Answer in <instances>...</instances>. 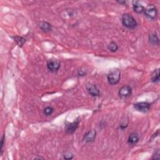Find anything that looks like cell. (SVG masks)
Here are the masks:
<instances>
[{"label":"cell","instance_id":"4","mask_svg":"<svg viewBox=\"0 0 160 160\" xmlns=\"http://www.w3.org/2000/svg\"><path fill=\"white\" fill-rule=\"evenodd\" d=\"M144 14L146 17L151 20H154L158 16V10L154 5H149L145 8Z\"/></svg>","mask_w":160,"mask_h":160},{"label":"cell","instance_id":"8","mask_svg":"<svg viewBox=\"0 0 160 160\" xmlns=\"http://www.w3.org/2000/svg\"><path fill=\"white\" fill-rule=\"evenodd\" d=\"M86 90L89 94L93 97H98L100 95V92L97 86L94 84H89L86 86Z\"/></svg>","mask_w":160,"mask_h":160},{"label":"cell","instance_id":"11","mask_svg":"<svg viewBox=\"0 0 160 160\" xmlns=\"http://www.w3.org/2000/svg\"><path fill=\"white\" fill-rule=\"evenodd\" d=\"M133 9L136 14H142L144 13L145 7L140 3L139 2H133Z\"/></svg>","mask_w":160,"mask_h":160},{"label":"cell","instance_id":"5","mask_svg":"<svg viewBox=\"0 0 160 160\" xmlns=\"http://www.w3.org/2000/svg\"><path fill=\"white\" fill-rule=\"evenodd\" d=\"M133 107L137 111L143 113H146L149 111L151 108V104L146 102H138L134 104Z\"/></svg>","mask_w":160,"mask_h":160},{"label":"cell","instance_id":"2","mask_svg":"<svg viewBox=\"0 0 160 160\" xmlns=\"http://www.w3.org/2000/svg\"><path fill=\"white\" fill-rule=\"evenodd\" d=\"M121 79V71L118 69H115L111 71L107 75L108 82L110 85L117 84Z\"/></svg>","mask_w":160,"mask_h":160},{"label":"cell","instance_id":"15","mask_svg":"<svg viewBox=\"0 0 160 160\" xmlns=\"http://www.w3.org/2000/svg\"><path fill=\"white\" fill-rule=\"evenodd\" d=\"M11 38L14 40L15 42H16L17 45L19 47H22L26 41V40L24 38H23L22 37H19V36L12 37Z\"/></svg>","mask_w":160,"mask_h":160},{"label":"cell","instance_id":"22","mask_svg":"<svg viewBox=\"0 0 160 160\" xmlns=\"http://www.w3.org/2000/svg\"><path fill=\"white\" fill-rule=\"evenodd\" d=\"M43 159V158H41V157H38V158H35V159Z\"/></svg>","mask_w":160,"mask_h":160},{"label":"cell","instance_id":"16","mask_svg":"<svg viewBox=\"0 0 160 160\" xmlns=\"http://www.w3.org/2000/svg\"><path fill=\"white\" fill-rule=\"evenodd\" d=\"M108 50L111 51V53H115L118 50V45L114 42V41H111L107 46Z\"/></svg>","mask_w":160,"mask_h":160},{"label":"cell","instance_id":"3","mask_svg":"<svg viewBox=\"0 0 160 160\" xmlns=\"http://www.w3.org/2000/svg\"><path fill=\"white\" fill-rule=\"evenodd\" d=\"M80 121H81V119L80 117H78L76 119V120L72 123H69L68 121H66V123H65L66 133L68 135L73 134L77 130Z\"/></svg>","mask_w":160,"mask_h":160},{"label":"cell","instance_id":"20","mask_svg":"<svg viewBox=\"0 0 160 160\" xmlns=\"http://www.w3.org/2000/svg\"><path fill=\"white\" fill-rule=\"evenodd\" d=\"M74 157V155L71 153H68L63 155V158L65 159H72Z\"/></svg>","mask_w":160,"mask_h":160},{"label":"cell","instance_id":"6","mask_svg":"<svg viewBox=\"0 0 160 160\" xmlns=\"http://www.w3.org/2000/svg\"><path fill=\"white\" fill-rule=\"evenodd\" d=\"M47 68L52 73L58 71L61 67V63L56 59H51L47 62Z\"/></svg>","mask_w":160,"mask_h":160},{"label":"cell","instance_id":"13","mask_svg":"<svg viewBox=\"0 0 160 160\" xmlns=\"http://www.w3.org/2000/svg\"><path fill=\"white\" fill-rule=\"evenodd\" d=\"M148 41L152 45H159V40L156 32H153L148 36Z\"/></svg>","mask_w":160,"mask_h":160},{"label":"cell","instance_id":"21","mask_svg":"<svg viewBox=\"0 0 160 160\" xmlns=\"http://www.w3.org/2000/svg\"><path fill=\"white\" fill-rule=\"evenodd\" d=\"M116 2L118 3H119V5H125L126 4V1H117Z\"/></svg>","mask_w":160,"mask_h":160},{"label":"cell","instance_id":"14","mask_svg":"<svg viewBox=\"0 0 160 160\" xmlns=\"http://www.w3.org/2000/svg\"><path fill=\"white\" fill-rule=\"evenodd\" d=\"M160 80V75H159V69L158 68L151 73V81L153 83H158Z\"/></svg>","mask_w":160,"mask_h":160},{"label":"cell","instance_id":"7","mask_svg":"<svg viewBox=\"0 0 160 160\" xmlns=\"http://www.w3.org/2000/svg\"><path fill=\"white\" fill-rule=\"evenodd\" d=\"M132 88L130 86L126 85L122 86L118 91L119 97L121 98H127L131 97L132 94Z\"/></svg>","mask_w":160,"mask_h":160},{"label":"cell","instance_id":"19","mask_svg":"<svg viewBox=\"0 0 160 160\" xmlns=\"http://www.w3.org/2000/svg\"><path fill=\"white\" fill-rule=\"evenodd\" d=\"M5 136L3 135L2 137V140H1V146H0V156H2L3 152V147L5 145Z\"/></svg>","mask_w":160,"mask_h":160},{"label":"cell","instance_id":"17","mask_svg":"<svg viewBox=\"0 0 160 160\" xmlns=\"http://www.w3.org/2000/svg\"><path fill=\"white\" fill-rule=\"evenodd\" d=\"M54 108L51 106H47L46 107L44 110H43V113L45 116H51L53 115V113H54Z\"/></svg>","mask_w":160,"mask_h":160},{"label":"cell","instance_id":"18","mask_svg":"<svg viewBox=\"0 0 160 160\" xmlns=\"http://www.w3.org/2000/svg\"><path fill=\"white\" fill-rule=\"evenodd\" d=\"M160 159V151H159V149H158L154 151L151 157V159Z\"/></svg>","mask_w":160,"mask_h":160},{"label":"cell","instance_id":"10","mask_svg":"<svg viewBox=\"0 0 160 160\" xmlns=\"http://www.w3.org/2000/svg\"><path fill=\"white\" fill-rule=\"evenodd\" d=\"M139 141H140L139 135L136 132H133L129 135L127 142L130 145H135L138 143Z\"/></svg>","mask_w":160,"mask_h":160},{"label":"cell","instance_id":"12","mask_svg":"<svg viewBox=\"0 0 160 160\" xmlns=\"http://www.w3.org/2000/svg\"><path fill=\"white\" fill-rule=\"evenodd\" d=\"M39 27L44 33H48V32H50L52 30V25L50 23L45 21H41L40 23Z\"/></svg>","mask_w":160,"mask_h":160},{"label":"cell","instance_id":"1","mask_svg":"<svg viewBox=\"0 0 160 160\" xmlns=\"http://www.w3.org/2000/svg\"><path fill=\"white\" fill-rule=\"evenodd\" d=\"M122 24L129 29H135L138 26V23L133 16L130 13H124L121 16Z\"/></svg>","mask_w":160,"mask_h":160},{"label":"cell","instance_id":"9","mask_svg":"<svg viewBox=\"0 0 160 160\" xmlns=\"http://www.w3.org/2000/svg\"><path fill=\"white\" fill-rule=\"evenodd\" d=\"M96 136H97V131L94 130H89L86 132L83 138V141L86 143H92L95 140Z\"/></svg>","mask_w":160,"mask_h":160}]
</instances>
